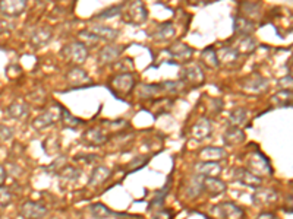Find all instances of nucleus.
Here are the masks:
<instances>
[{"label":"nucleus","instance_id":"nucleus-1","mask_svg":"<svg viewBox=\"0 0 293 219\" xmlns=\"http://www.w3.org/2000/svg\"><path fill=\"white\" fill-rule=\"evenodd\" d=\"M122 18L129 25L141 26L148 19V10L142 1H129V3H125L123 6Z\"/></svg>","mask_w":293,"mask_h":219},{"label":"nucleus","instance_id":"nucleus-2","mask_svg":"<svg viewBox=\"0 0 293 219\" xmlns=\"http://www.w3.org/2000/svg\"><path fill=\"white\" fill-rule=\"evenodd\" d=\"M247 165H248V171H251L254 176L257 177H264V176H271L273 174V168H271V164L269 161V158L261 154L260 151L257 152H252L248 159H247Z\"/></svg>","mask_w":293,"mask_h":219},{"label":"nucleus","instance_id":"nucleus-3","mask_svg":"<svg viewBox=\"0 0 293 219\" xmlns=\"http://www.w3.org/2000/svg\"><path fill=\"white\" fill-rule=\"evenodd\" d=\"M60 56L75 64H82L88 57V47L82 41H72L62 47Z\"/></svg>","mask_w":293,"mask_h":219},{"label":"nucleus","instance_id":"nucleus-4","mask_svg":"<svg viewBox=\"0 0 293 219\" xmlns=\"http://www.w3.org/2000/svg\"><path fill=\"white\" fill-rule=\"evenodd\" d=\"M242 91L248 92V94H263L269 89L270 83H269V79L264 78L263 75L260 73H252V75H248L247 78H244L241 82H239Z\"/></svg>","mask_w":293,"mask_h":219},{"label":"nucleus","instance_id":"nucleus-5","mask_svg":"<svg viewBox=\"0 0 293 219\" xmlns=\"http://www.w3.org/2000/svg\"><path fill=\"white\" fill-rule=\"evenodd\" d=\"M179 78H180V82H183L185 85L189 83V85H195V86L203 85L204 80H205L204 70L197 63H189V64L183 66L182 70H180Z\"/></svg>","mask_w":293,"mask_h":219},{"label":"nucleus","instance_id":"nucleus-6","mask_svg":"<svg viewBox=\"0 0 293 219\" xmlns=\"http://www.w3.org/2000/svg\"><path fill=\"white\" fill-rule=\"evenodd\" d=\"M211 214L220 219H244L245 212L233 202H222L211 208Z\"/></svg>","mask_w":293,"mask_h":219},{"label":"nucleus","instance_id":"nucleus-7","mask_svg":"<svg viewBox=\"0 0 293 219\" xmlns=\"http://www.w3.org/2000/svg\"><path fill=\"white\" fill-rule=\"evenodd\" d=\"M59 116H60V105H56V107H53V108L41 113L40 116H37L31 121V126L35 130H44V129L53 126L59 120Z\"/></svg>","mask_w":293,"mask_h":219},{"label":"nucleus","instance_id":"nucleus-8","mask_svg":"<svg viewBox=\"0 0 293 219\" xmlns=\"http://www.w3.org/2000/svg\"><path fill=\"white\" fill-rule=\"evenodd\" d=\"M47 214L48 209L43 203L32 200H26L25 203H22L19 209V217L22 219H44Z\"/></svg>","mask_w":293,"mask_h":219},{"label":"nucleus","instance_id":"nucleus-9","mask_svg":"<svg viewBox=\"0 0 293 219\" xmlns=\"http://www.w3.org/2000/svg\"><path fill=\"white\" fill-rule=\"evenodd\" d=\"M81 139H82L84 145L91 146V148H98V146H103L107 143L109 135L106 133V130H103L100 127H91L82 133Z\"/></svg>","mask_w":293,"mask_h":219},{"label":"nucleus","instance_id":"nucleus-10","mask_svg":"<svg viewBox=\"0 0 293 219\" xmlns=\"http://www.w3.org/2000/svg\"><path fill=\"white\" fill-rule=\"evenodd\" d=\"M51 38H53V29L47 25H41V26H37L35 29H32L28 41L34 48H40V47L47 45L51 41Z\"/></svg>","mask_w":293,"mask_h":219},{"label":"nucleus","instance_id":"nucleus-11","mask_svg":"<svg viewBox=\"0 0 293 219\" xmlns=\"http://www.w3.org/2000/svg\"><path fill=\"white\" fill-rule=\"evenodd\" d=\"M252 203L257 206H270L274 205L279 199V195L271 187H258L252 193Z\"/></svg>","mask_w":293,"mask_h":219},{"label":"nucleus","instance_id":"nucleus-12","mask_svg":"<svg viewBox=\"0 0 293 219\" xmlns=\"http://www.w3.org/2000/svg\"><path fill=\"white\" fill-rule=\"evenodd\" d=\"M26 0H1L0 13L4 18H18L26 9Z\"/></svg>","mask_w":293,"mask_h":219},{"label":"nucleus","instance_id":"nucleus-13","mask_svg":"<svg viewBox=\"0 0 293 219\" xmlns=\"http://www.w3.org/2000/svg\"><path fill=\"white\" fill-rule=\"evenodd\" d=\"M112 88L117 94H129L135 88V78L132 73H119L112 79Z\"/></svg>","mask_w":293,"mask_h":219},{"label":"nucleus","instance_id":"nucleus-14","mask_svg":"<svg viewBox=\"0 0 293 219\" xmlns=\"http://www.w3.org/2000/svg\"><path fill=\"white\" fill-rule=\"evenodd\" d=\"M233 180L241 183L242 186L247 187H252V189H258L263 184V180L257 176H254L251 171H248L244 167H238L233 170Z\"/></svg>","mask_w":293,"mask_h":219},{"label":"nucleus","instance_id":"nucleus-15","mask_svg":"<svg viewBox=\"0 0 293 219\" xmlns=\"http://www.w3.org/2000/svg\"><path fill=\"white\" fill-rule=\"evenodd\" d=\"M227 184L217 177H204L203 179V192H205L210 198H217L226 193Z\"/></svg>","mask_w":293,"mask_h":219},{"label":"nucleus","instance_id":"nucleus-16","mask_svg":"<svg viewBox=\"0 0 293 219\" xmlns=\"http://www.w3.org/2000/svg\"><path fill=\"white\" fill-rule=\"evenodd\" d=\"M255 22L244 15L233 16V32L236 37H249L255 32Z\"/></svg>","mask_w":293,"mask_h":219},{"label":"nucleus","instance_id":"nucleus-17","mask_svg":"<svg viewBox=\"0 0 293 219\" xmlns=\"http://www.w3.org/2000/svg\"><path fill=\"white\" fill-rule=\"evenodd\" d=\"M122 53H123V47H122V45H114V44L106 45V47H103V48L100 50L98 57H97V61H98L100 66L112 64V63H114V61L120 57Z\"/></svg>","mask_w":293,"mask_h":219},{"label":"nucleus","instance_id":"nucleus-18","mask_svg":"<svg viewBox=\"0 0 293 219\" xmlns=\"http://www.w3.org/2000/svg\"><path fill=\"white\" fill-rule=\"evenodd\" d=\"M88 31L91 34H94L98 41H107V42H112V41H116L117 37H119V31L116 28H112V26H107V25H91L88 28Z\"/></svg>","mask_w":293,"mask_h":219},{"label":"nucleus","instance_id":"nucleus-19","mask_svg":"<svg viewBox=\"0 0 293 219\" xmlns=\"http://www.w3.org/2000/svg\"><path fill=\"white\" fill-rule=\"evenodd\" d=\"M213 133V126L210 119L207 117H201L191 129V135L195 140H204L208 139Z\"/></svg>","mask_w":293,"mask_h":219},{"label":"nucleus","instance_id":"nucleus-20","mask_svg":"<svg viewBox=\"0 0 293 219\" xmlns=\"http://www.w3.org/2000/svg\"><path fill=\"white\" fill-rule=\"evenodd\" d=\"M194 170L198 176H203V177H219L223 171V167L220 165V162L201 161V162L195 164Z\"/></svg>","mask_w":293,"mask_h":219},{"label":"nucleus","instance_id":"nucleus-21","mask_svg":"<svg viewBox=\"0 0 293 219\" xmlns=\"http://www.w3.org/2000/svg\"><path fill=\"white\" fill-rule=\"evenodd\" d=\"M167 51L173 59H178L180 61H189L194 56V48H191L188 44L182 41H178L173 45H170Z\"/></svg>","mask_w":293,"mask_h":219},{"label":"nucleus","instance_id":"nucleus-22","mask_svg":"<svg viewBox=\"0 0 293 219\" xmlns=\"http://www.w3.org/2000/svg\"><path fill=\"white\" fill-rule=\"evenodd\" d=\"M112 177V170L104 167V165H98L92 170L90 179H88V186L90 187H98L103 186L106 181H109V179Z\"/></svg>","mask_w":293,"mask_h":219},{"label":"nucleus","instance_id":"nucleus-23","mask_svg":"<svg viewBox=\"0 0 293 219\" xmlns=\"http://www.w3.org/2000/svg\"><path fill=\"white\" fill-rule=\"evenodd\" d=\"M247 139V135L242 129L239 127H227L226 132L223 133V142L229 146H236V145H241L244 143Z\"/></svg>","mask_w":293,"mask_h":219},{"label":"nucleus","instance_id":"nucleus-24","mask_svg":"<svg viewBox=\"0 0 293 219\" xmlns=\"http://www.w3.org/2000/svg\"><path fill=\"white\" fill-rule=\"evenodd\" d=\"M4 113L7 114V117H10L12 120H21L23 119L28 113H29V107L26 102L23 101H13L12 104H9L4 110Z\"/></svg>","mask_w":293,"mask_h":219},{"label":"nucleus","instance_id":"nucleus-25","mask_svg":"<svg viewBox=\"0 0 293 219\" xmlns=\"http://www.w3.org/2000/svg\"><path fill=\"white\" fill-rule=\"evenodd\" d=\"M236 50V53L241 56H249L255 51L257 48V40L249 35V37H239V40L236 41V45L233 47Z\"/></svg>","mask_w":293,"mask_h":219},{"label":"nucleus","instance_id":"nucleus-26","mask_svg":"<svg viewBox=\"0 0 293 219\" xmlns=\"http://www.w3.org/2000/svg\"><path fill=\"white\" fill-rule=\"evenodd\" d=\"M175 35H176V28H175L173 22H163L153 32V38L157 41H169Z\"/></svg>","mask_w":293,"mask_h":219},{"label":"nucleus","instance_id":"nucleus-27","mask_svg":"<svg viewBox=\"0 0 293 219\" xmlns=\"http://www.w3.org/2000/svg\"><path fill=\"white\" fill-rule=\"evenodd\" d=\"M248 121V111L242 107H236L235 110H232L229 113V117H227V124L230 127H239L242 129Z\"/></svg>","mask_w":293,"mask_h":219},{"label":"nucleus","instance_id":"nucleus-28","mask_svg":"<svg viewBox=\"0 0 293 219\" xmlns=\"http://www.w3.org/2000/svg\"><path fill=\"white\" fill-rule=\"evenodd\" d=\"M203 176H194L188 180L185 186V195L189 199H197L203 193Z\"/></svg>","mask_w":293,"mask_h":219},{"label":"nucleus","instance_id":"nucleus-29","mask_svg":"<svg viewBox=\"0 0 293 219\" xmlns=\"http://www.w3.org/2000/svg\"><path fill=\"white\" fill-rule=\"evenodd\" d=\"M200 157L204 159V161H214V162H219L222 159H225L227 157L226 151L223 148H217V146H207L204 149L200 151Z\"/></svg>","mask_w":293,"mask_h":219},{"label":"nucleus","instance_id":"nucleus-30","mask_svg":"<svg viewBox=\"0 0 293 219\" xmlns=\"http://www.w3.org/2000/svg\"><path fill=\"white\" fill-rule=\"evenodd\" d=\"M59 120L62 121V126L65 129H76L78 126L84 124V121L78 117H75L69 110H66L65 107H60V116Z\"/></svg>","mask_w":293,"mask_h":219},{"label":"nucleus","instance_id":"nucleus-31","mask_svg":"<svg viewBox=\"0 0 293 219\" xmlns=\"http://www.w3.org/2000/svg\"><path fill=\"white\" fill-rule=\"evenodd\" d=\"M216 54H217V60H219V64H230V63H235L238 59H239V54L236 53V50L233 47H222L219 50H216Z\"/></svg>","mask_w":293,"mask_h":219},{"label":"nucleus","instance_id":"nucleus-32","mask_svg":"<svg viewBox=\"0 0 293 219\" xmlns=\"http://www.w3.org/2000/svg\"><path fill=\"white\" fill-rule=\"evenodd\" d=\"M271 102L276 104L279 108H291L292 107V91L291 89H282L276 95L271 97Z\"/></svg>","mask_w":293,"mask_h":219},{"label":"nucleus","instance_id":"nucleus-33","mask_svg":"<svg viewBox=\"0 0 293 219\" xmlns=\"http://www.w3.org/2000/svg\"><path fill=\"white\" fill-rule=\"evenodd\" d=\"M88 211H90L91 217L94 219H107L116 215V214H114L110 208H107L104 203H92V205H90Z\"/></svg>","mask_w":293,"mask_h":219},{"label":"nucleus","instance_id":"nucleus-34","mask_svg":"<svg viewBox=\"0 0 293 219\" xmlns=\"http://www.w3.org/2000/svg\"><path fill=\"white\" fill-rule=\"evenodd\" d=\"M160 92H161V88H160L158 83H157V85L142 83V85H139V88H138V95H139L141 100H153V98H156Z\"/></svg>","mask_w":293,"mask_h":219},{"label":"nucleus","instance_id":"nucleus-35","mask_svg":"<svg viewBox=\"0 0 293 219\" xmlns=\"http://www.w3.org/2000/svg\"><path fill=\"white\" fill-rule=\"evenodd\" d=\"M66 79H68L70 83H82V82L90 80V76H88V73H87L84 69L75 66V67H72V69L66 73Z\"/></svg>","mask_w":293,"mask_h":219},{"label":"nucleus","instance_id":"nucleus-36","mask_svg":"<svg viewBox=\"0 0 293 219\" xmlns=\"http://www.w3.org/2000/svg\"><path fill=\"white\" fill-rule=\"evenodd\" d=\"M81 174H82V171H81L79 168L73 167V165H65V167L57 173V176H59L60 179L68 180V181H78L79 177H81Z\"/></svg>","mask_w":293,"mask_h":219},{"label":"nucleus","instance_id":"nucleus-37","mask_svg":"<svg viewBox=\"0 0 293 219\" xmlns=\"http://www.w3.org/2000/svg\"><path fill=\"white\" fill-rule=\"evenodd\" d=\"M201 60H203V63H204L207 67H210V69H216V67L220 66V64H219V60H217L216 50H214L213 47H208V48H205V50L201 53Z\"/></svg>","mask_w":293,"mask_h":219},{"label":"nucleus","instance_id":"nucleus-38","mask_svg":"<svg viewBox=\"0 0 293 219\" xmlns=\"http://www.w3.org/2000/svg\"><path fill=\"white\" fill-rule=\"evenodd\" d=\"M123 6H125V3H120V4H114V6H112V7H107V9L101 10L100 13H97V15L94 16V19H110V18H116V16L122 15Z\"/></svg>","mask_w":293,"mask_h":219},{"label":"nucleus","instance_id":"nucleus-39","mask_svg":"<svg viewBox=\"0 0 293 219\" xmlns=\"http://www.w3.org/2000/svg\"><path fill=\"white\" fill-rule=\"evenodd\" d=\"M158 85L161 88V92H164V94H178L185 88V83L180 80H166Z\"/></svg>","mask_w":293,"mask_h":219},{"label":"nucleus","instance_id":"nucleus-40","mask_svg":"<svg viewBox=\"0 0 293 219\" xmlns=\"http://www.w3.org/2000/svg\"><path fill=\"white\" fill-rule=\"evenodd\" d=\"M241 9H242V12L247 15L245 18L251 19L252 16L255 18V16H258V15H260L261 4H260V3H255V1H245V3H242V4H241Z\"/></svg>","mask_w":293,"mask_h":219},{"label":"nucleus","instance_id":"nucleus-41","mask_svg":"<svg viewBox=\"0 0 293 219\" xmlns=\"http://www.w3.org/2000/svg\"><path fill=\"white\" fill-rule=\"evenodd\" d=\"M148 161H150V157H147V155H138V157H135V159L128 164V173H134V171L141 170L144 165L148 164Z\"/></svg>","mask_w":293,"mask_h":219},{"label":"nucleus","instance_id":"nucleus-42","mask_svg":"<svg viewBox=\"0 0 293 219\" xmlns=\"http://www.w3.org/2000/svg\"><path fill=\"white\" fill-rule=\"evenodd\" d=\"M167 193H169V183H167V184H164V187L160 190V193H157V198H154V199L151 200V203H150V209L160 208V206L163 205V202H164V198L167 196Z\"/></svg>","mask_w":293,"mask_h":219},{"label":"nucleus","instance_id":"nucleus-43","mask_svg":"<svg viewBox=\"0 0 293 219\" xmlns=\"http://www.w3.org/2000/svg\"><path fill=\"white\" fill-rule=\"evenodd\" d=\"M12 202H13V195H12V192H10L7 187L1 186V187H0V208H7Z\"/></svg>","mask_w":293,"mask_h":219},{"label":"nucleus","instance_id":"nucleus-44","mask_svg":"<svg viewBox=\"0 0 293 219\" xmlns=\"http://www.w3.org/2000/svg\"><path fill=\"white\" fill-rule=\"evenodd\" d=\"M65 165H66V158H65V157H59L54 162H51V164L45 168V171H48V173L57 176V173H59Z\"/></svg>","mask_w":293,"mask_h":219},{"label":"nucleus","instance_id":"nucleus-45","mask_svg":"<svg viewBox=\"0 0 293 219\" xmlns=\"http://www.w3.org/2000/svg\"><path fill=\"white\" fill-rule=\"evenodd\" d=\"M79 37L84 40L82 42H84V44H85L88 48H90V45H95V44L98 42V38H97L94 34H91L88 29H84V31H81V32H79Z\"/></svg>","mask_w":293,"mask_h":219},{"label":"nucleus","instance_id":"nucleus-46","mask_svg":"<svg viewBox=\"0 0 293 219\" xmlns=\"http://www.w3.org/2000/svg\"><path fill=\"white\" fill-rule=\"evenodd\" d=\"M15 135V129L6 124H0V142H9Z\"/></svg>","mask_w":293,"mask_h":219},{"label":"nucleus","instance_id":"nucleus-47","mask_svg":"<svg viewBox=\"0 0 293 219\" xmlns=\"http://www.w3.org/2000/svg\"><path fill=\"white\" fill-rule=\"evenodd\" d=\"M277 85H279L282 89H291V86H292V73H289V75H286L283 79H280Z\"/></svg>","mask_w":293,"mask_h":219},{"label":"nucleus","instance_id":"nucleus-48","mask_svg":"<svg viewBox=\"0 0 293 219\" xmlns=\"http://www.w3.org/2000/svg\"><path fill=\"white\" fill-rule=\"evenodd\" d=\"M15 28V23L7 19H0V32H10Z\"/></svg>","mask_w":293,"mask_h":219},{"label":"nucleus","instance_id":"nucleus-49","mask_svg":"<svg viewBox=\"0 0 293 219\" xmlns=\"http://www.w3.org/2000/svg\"><path fill=\"white\" fill-rule=\"evenodd\" d=\"M6 179H7V171H6V168L0 164V187L4 186Z\"/></svg>","mask_w":293,"mask_h":219},{"label":"nucleus","instance_id":"nucleus-50","mask_svg":"<svg viewBox=\"0 0 293 219\" xmlns=\"http://www.w3.org/2000/svg\"><path fill=\"white\" fill-rule=\"evenodd\" d=\"M257 219H276V217L273 215V214H269V212H264V214H261L260 217Z\"/></svg>","mask_w":293,"mask_h":219},{"label":"nucleus","instance_id":"nucleus-51","mask_svg":"<svg viewBox=\"0 0 293 219\" xmlns=\"http://www.w3.org/2000/svg\"><path fill=\"white\" fill-rule=\"evenodd\" d=\"M53 219H60V218H53Z\"/></svg>","mask_w":293,"mask_h":219}]
</instances>
